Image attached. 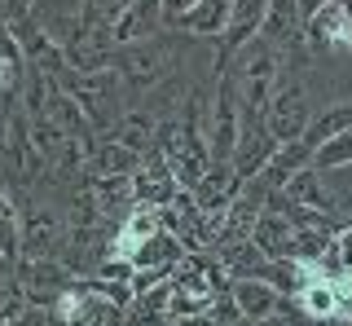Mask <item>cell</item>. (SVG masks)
<instances>
[{
	"label": "cell",
	"mask_w": 352,
	"mask_h": 326,
	"mask_svg": "<svg viewBox=\"0 0 352 326\" xmlns=\"http://www.w3.org/2000/svg\"><path fill=\"white\" fill-rule=\"evenodd\" d=\"M185 45H190V36L163 27V31H154L146 40L119 45L110 53V67L119 71V80H124V93H150L154 84H163L168 75L181 71Z\"/></svg>",
	"instance_id": "6da1fadb"
},
{
	"label": "cell",
	"mask_w": 352,
	"mask_h": 326,
	"mask_svg": "<svg viewBox=\"0 0 352 326\" xmlns=\"http://www.w3.org/2000/svg\"><path fill=\"white\" fill-rule=\"evenodd\" d=\"M53 84H62V89L84 106V115L93 119L97 133H110V124L124 115L119 111V106H124V80H119L115 67H97V71H75L71 67L62 80H53Z\"/></svg>",
	"instance_id": "7a4b0ae2"
},
{
	"label": "cell",
	"mask_w": 352,
	"mask_h": 326,
	"mask_svg": "<svg viewBox=\"0 0 352 326\" xmlns=\"http://www.w3.org/2000/svg\"><path fill=\"white\" fill-rule=\"evenodd\" d=\"M9 194H14V203H18V212H22V256L53 260V256H58V247H62V238H66V212H62V203L36 199V186H27V194H18V190H9Z\"/></svg>",
	"instance_id": "3957f363"
},
{
	"label": "cell",
	"mask_w": 352,
	"mask_h": 326,
	"mask_svg": "<svg viewBox=\"0 0 352 326\" xmlns=\"http://www.w3.org/2000/svg\"><path fill=\"white\" fill-rule=\"evenodd\" d=\"M242 137V102H238V80L229 67L216 71V93L212 106H207V150H212V163H229L238 150Z\"/></svg>",
	"instance_id": "277c9868"
},
{
	"label": "cell",
	"mask_w": 352,
	"mask_h": 326,
	"mask_svg": "<svg viewBox=\"0 0 352 326\" xmlns=\"http://www.w3.org/2000/svg\"><path fill=\"white\" fill-rule=\"evenodd\" d=\"M53 313L66 318L71 326H128V309H119L115 300H106L97 287L75 282L62 291V300L53 304Z\"/></svg>",
	"instance_id": "5b68a950"
},
{
	"label": "cell",
	"mask_w": 352,
	"mask_h": 326,
	"mask_svg": "<svg viewBox=\"0 0 352 326\" xmlns=\"http://www.w3.org/2000/svg\"><path fill=\"white\" fill-rule=\"evenodd\" d=\"M304 53H352V23L344 0H326L313 18H304Z\"/></svg>",
	"instance_id": "8992f818"
},
{
	"label": "cell",
	"mask_w": 352,
	"mask_h": 326,
	"mask_svg": "<svg viewBox=\"0 0 352 326\" xmlns=\"http://www.w3.org/2000/svg\"><path fill=\"white\" fill-rule=\"evenodd\" d=\"M260 23H264V0H229V23L216 40V71L229 67L234 53L260 36Z\"/></svg>",
	"instance_id": "52a82bcc"
},
{
	"label": "cell",
	"mask_w": 352,
	"mask_h": 326,
	"mask_svg": "<svg viewBox=\"0 0 352 326\" xmlns=\"http://www.w3.org/2000/svg\"><path fill=\"white\" fill-rule=\"evenodd\" d=\"M264 45L273 49H295L304 45V14H300V0H264V23L260 36Z\"/></svg>",
	"instance_id": "ba28073f"
},
{
	"label": "cell",
	"mask_w": 352,
	"mask_h": 326,
	"mask_svg": "<svg viewBox=\"0 0 352 326\" xmlns=\"http://www.w3.org/2000/svg\"><path fill=\"white\" fill-rule=\"evenodd\" d=\"M273 150H278V141H273V133L264 128V119H242V137H238V150H234V172L242 181L260 177V168L273 159Z\"/></svg>",
	"instance_id": "9c48e42d"
},
{
	"label": "cell",
	"mask_w": 352,
	"mask_h": 326,
	"mask_svg": "<svg viewBox=\"0 0 352 326\" xmlns=\"http://www.w3.org/2000/svg\"><path fill=\"white\" fill-rule=\"evenodd\" d=\"M132 190H137V203L163 208V203H168L181 186H176V177H172L168 159H163L159 150H146V155H141V168L132 172Z\"/></svg>",
	"instance_id": "30bf717a"
},
{
	"label": "cell",
	"mask_w": 352,
	"mask_h": 326,
	"mask_svg": "<svg viewBox=\"0 0 352 326\" xmlns=\"http://www.w3.org/2000/svg\"><path fill=\"white\" fill-rule=\"evenodd\" d=\"M313 141H308V137H295V141H282V146L278 150H273V159L269 163H264V168H260V186L264 190H282L286 186V181H291L295 177V172H300V168H308V163H313Z\"/></svg>",
	"instance_id": "8fae6325"
},
{
	"label": "cell",
	"mask_w": 352,
	"mask_h": 326,
	"mask_svg": "<svg viewBox=\"0 0 352 326\" xmlns=\"http://www.w3.org/2000/svg\"><path fill=\"white\" fill-rule=\"evenodd\" d=\"M137 168H141V150H132L106 133L93 141V155H88V172L93 177H132Z\"/></svg>",
	"instance_id": "7c38bea8"
},
{
	"label": "cell",
	"mask_w": 352,
	"mask_h": 326,
	"mask_svg": "<svg viewBox=\"0 0 352 326\" xmlns=\"http://www.w3.org/2000/svg\"><path fill=\"white\" fill-rule=\"evenodd\" d=\"M229 296H234L238 313L242 318H264V313H278L282 309V291L273 287L269 278H234V287H229Z\"/></svg>",
	"instance_id": "4fadbf2b"
},
{
	"label": "cell",
	"mask_w": 352,
	"mask_h": 326,
	"mask_svg": "<svg viewBox=\"0 0 352 326\" xmlns=\"http://www.w3.org/2000/svg\"><path fill=\"white\" fill-rule=\"evenodd\" d=\"M225 23H229V0H198L185 18H176L172 31H181V36H190V40H212L216 45Z\"/></svg>",
	"instance_id": "5bb4252c"
},
{
	"label": "cell",
	"mask_w": 352,
	"mask_h": 326,
	"mask_svg": "<svg viewBox=\"0 0 352 326\" xmlns=\"http://www.w3.org/2000/svg\"><path fill=\"white\" fill-rule=\"evenodd\" d=\"M291 238H295V225H291V216L278 212V208H264L256 216V230H251V243L260 247L269 260H278V256H291Z\"/></svg>",
	"instance_id": "9a60e30c"
},
{
	"label": "cell",
	"mask_w": 352,
	"mask_h": 326,
	"mask_svg": "<svg viewBox=\"0 0 352 326\" xmlns=\"http://www.w3.org/2000/svg\"><path fill=\"white\" fill-rule=\"evenodd\" d=\"M44 115L58 119V128L66 137H97V128H93V119L84 115V106L75 102L62 84H53V80H49V97H44Z\"/></svg>",
	"instance_id": "2e32d148"
},
{
	"label": "cell",
	"mask_w": 352,
	"mask_h": 326,
	"mask_svg": "<svg viewBox=\"0 0 352 326\" xmlns=\"http://www.w3.org/2000/svg\"><path fill=\"white\" fill-rule=\"evenodd\" d=\"M238 190H242V177L234 172V163H212L207 168V177L194 186V199H198V208H229V203L238 199Z\"/></svg>",
	"instance_id": "e0dca14e"
},
{
	"label": "cell",
	"mask_w": 352,
	"mask_h": 326,
	"mask_svg": "<svg viewBox=\"0 0 352 326\" xmlns=\"http://www.w3.org/2000/svg\"><path fill=\"white\" fill-rule=\"evenodd\" d=\"M88 186H93L97 212H102L106 221H124V216L132 212V203H137L132 177H93V172H88Z\"/></svg>",
	"instance_id": "ac0fdd59"
},
{
	"label": "cell",
	"mask_w": 352,
	"mask_h": 326,
	"mask_svg": "<svg viewBox=\"0 0 352 326\" xmlns=\"http://www.w3.org/2000/svg\"><path fill=\"white\" fill-rule=\"evenodd\" d=\"M154 31H163V9L159 0H132L128 14L115 23V49L119 45H132V40H146Z\"/></svg>",
	"instance_id": "d6986e66"
},
{
	"label": "cell",
	"mask_w": 352,
	"mask_h": 326,
	"mask_svg": "<svg viewBox=\"0 0 352 326\" xmlns=\"http://www.w3.org/2000/svg\"><path fill=\"white\" fill-rule=\"evenodd\" d=\"M154 128H159V119H154L146 106H128L124 115L110 124V133L106 137H115V141H124V146H132V150H154Z\"/></svg>",
	"instance_id": "ffe728a7"
},
{
	"label": "cell",
	"mask_w": 352,
	"mask_h": 326,
	"mask_svg": "<svg viewBox=\"0 0 352 326\" xmlns=\"http://www.w3.org/2000/svg\"><path fill=\"white\" fill-rule=\"evenodd\" d=\"M220 256V265H225L229 278H264V265H269V256L260 252L251 238H238V243H220L212 247Z\"/></svg>",
	"instance_id": "44dd1931"
},
{
	"label": "cell",
	"mask_w": 352,
	"mask_h": 326,
	"mask_svg": "<svg viewBox=\"0 0 352 326\" xmlns=\"http://www.w3.org/2000/svg\"><path fill=\"white\" fill-rule=\"evenodd\" d=\"M181 256H185V243L172 230H159V234H150L146 243L132 252V265L137 269H176Z\"/></svg>",
	"instance_id": "7402d4cb"
},
{
	"label": "cell",
	"mask_w": 352,
	"mask_h": 326,
	"mask_svg": "<svg viewBox=\"0 0 352 326\" xmlns=\"http://www.w3.org/2000/svg\"><path fill=\"white\" fill-rule=\"evenodd\" d=\"M0 256H5L9 265L22 260V212H18L14 194L5 186H0Z\"/></svg>",
	"instance_id": "603a6c76"
},
{
	"label": "cell",
	"mask_w": 352,
	"mask_h": 326,
	"mask_svg": "<svg viewBox=\"0 0 352 326\" xmlns=\"http://www.w3.org/2000/svg\"><path fill=\"white\" fill-rule=\"evenodd\" d=\"M295 304H300V313H308V318L335 322V318H339V300H335V287H330V274L308 282L300 296H295Z\"/></svg>",
	"instance_id": "cb8c5ba5"
},
{
	"label": "cell",
	"mask_w": 352,
	"mask_h": 326,
	"mask_svg": "<svg viewBox=\"0 0 352 326\" xmlns=\"http://www.w3.org/2000/svg\"><path fill=\"white\" fill-rule=\"evenodd\" d=\"M339 133H352V102H335V106H326V111H322V115H313V119H308V128H304V137L313 141V146H322V141L339 137Z\"/></svg>",
	"instance_id": "d4e9b609"
},
{
	"label": "cell",
	"mask_w": 352,
	"mask_h": 326,
	"mask_svg": "<svg viewBox=\"0 0 352 326\" xmlns=\"http://www.w3.org/2000/svg\"><path fill=\"white\" fill-rule=\"evenodd\" d=\"M31 141H36V155L44 163V172H49V163L62 155V146H66V133L58 128V119L53 115H31Z\"/></svg>",
	"instance_id": "484cf974"
},
{
	"label": "cell",
	"mask_w": 352,
	"mask_h": 326,
	"mask_svg": "<svg viewBox=\"0 0 352 326\" xmlns=\"http://www.w3.org/2000/svg\"><path fill=\"white\" fill-rule=\"evenodd\" d=\"M313 168L317 172H339V168H352V133H339L322 141V146L313 150Z\"/></svg>",
	"instance_id": "4316f807"
},
{
	"label": "cell",
	"mask_w": 352,
	"mask_h": 326,
	"mask_svg": "<svg viewBox=\"0 0 352 326\" xmlns=\"http://www.w3.org/2000/svg\"><path fill=\"white\" fill-rule=\"evenodd\" d=\"M128 5H132V0H80V23L115 31V23L128 14Z\"/></svg>",
	"instance_id": "83f0119b"
},
{
	"label": "cell",
	"mask_w": 352,
	"mask_h": 326,
	"mask_svg": "<svg viewBox=\"0 0 352 326\" xmlns=\"http://www.w3.org/2000/svg\"><path fill=\"white\" fill-rule=\"evenodd\" d=\"M0 62H5V67H14V71H27L22 45H18V36H14V27H9L5 14H0Z\"/></svg>",
	"instance_id": "f1b7e54d"
},
{
	"label": "cell",
	"mask_w": 352,
	"mask_h": 326,
	"mask_svg": "<svg viewBox=\"0 0 352 326\" xmlns=\"http://www.w3.org/2000/svg\"><path fill=\"white\" fill-rule=\"evenodd\" d=\"M335 269H348L352 274V225L335 234V243H330V256H326V274H335Z\"/></svg>",
	"instance_id": "f546056e"
},
{
	"label": "cell",
	"mask_w": 352,
	"mask_h": 326,
	"mask_svg": "<svg viewBox=\"0 0 352 326\" xmlns=\"http://www.w3.org/2000/svg\"><path fill=\"white\" fill-rule=\"evenodd\" d=\"M5 326H53V309H44V304H22Z\"/></svg>",
	"instance_id": "4dcf8cb0"
},
{
	"label": "cell",
	"mask_w": 352,
	"mask_h": 326,
	"mask_svg": "<svg viewBox=\"0 0 352 326\" xmlns=\"http://www.w3.org/2000/svg\"><path fill=\"white\" fill-rule=\"evenodd\" d=\"M40 5H44V0H5V5H0V14H5L9 23H22V18H31Z\"/></svg>",
	"instance_id": "1f68e13d"
},
{
	"label": "cell",
	"mask_w": 352,
	"mask_h": 326,
	"mask_svg": "<svg viewBox=\"0 0 352 326\" xmlns=\"http://www.w3.org/2000/svg\"><path fill=\"white\" fill-rule=\"evenodd\" d=\"M198 5V0H159V9H163V27H176V18H185V14H190V9Z\"/></svg>",
	"instance_id": "d6a6232c"
},
{
	"label": "cell",
	"mask_w": 352,
	"mask_h": 326,
	"mask_svg": "<svg viewBox=\"0 0 352 326\" xmlns=\"http://www.w3.org/2000/svg\"><path fill=\"white\" fill-rule=\"evenodd\" d=\"M251 326H291V318H286V300H282L278 313H264V318H256Z\"/></svg>",
	"instance_id": "836d02e7"
},
{
	"label": "cell",
	"mask_w": 352,
	"mask_h": 326,
	"mask_svg": "<svg viewBox=\"0 0 352 326\" xmlns=\"http://www.w3.org/2000/svg\"><path fill=\"white\" fill-rule=\"evenodd\" d=\"M322 5H326V0H300V14H304V18H313Z\"/></svg>",
	"instance_id": "e575fe53"
},
{
	"label": "cell",
	"mask_w": 352,
	"mask_h": 326,
	"mask_svg": "<svg viewBox=\"0 0 352 326\" xmlns=\"http://www.w3.org/2000/svg\"><path fill=\"white\" fill-rule=\"evenodd\" d=\"M225 326H251V318H234V322H225Z\"/></svg>",
	"instance_id": "d590c367"
},
{
	"label": "cell",
	"mask_w": 352,
	"mask_h": 326,
	"mask_svg": "<svg viewBox=\"0 0 352 326\" xmlns=\"http://www.w3.org/2000/svg\"><path fill=\"white\" fill-rule=\"evenodd\" d=\"M0 177H5V159H0Z\"/></svg>",
	"instance_id": "8d00e7d4"
},
{
	"label": "cell",
	"mask_w": 352,
	"mask_h": 326,
	"mask_svg": "<svg viewBox=\"0 0 352 326\" xmlns=\"http://www.w3.org/2000/svg\"><path fill=\"white\" fill-rule=\"evenodd\" d=\"M348 326H352V318H348Z\"/></svg>",
	"instance_id": "74e56055"
},
{
	"label": "cell",
	"mask_w": 352,
	"mask_h": 326,
	"mask_svg": "<svg viewBox=\"0 0 352 326\" xmlns=\"http://www.w3.org/2000/svg\"><path fill=\"white\" fill-rule=\"evenodd\" d=\"M0 5H5V0H0Z\"/></svg>",
	"instance_id": "f35d334b"
}]
</instances>
